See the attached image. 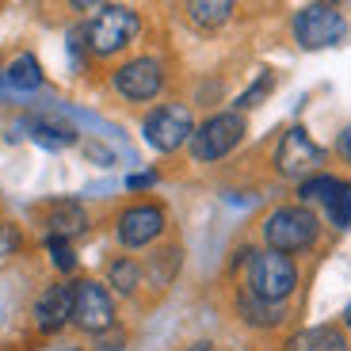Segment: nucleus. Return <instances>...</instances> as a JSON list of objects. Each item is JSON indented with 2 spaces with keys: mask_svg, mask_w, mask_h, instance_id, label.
Segmentation results:
<instances>
[{
  "mask_svg": "<svg viewBox=\"0 0 351 351\" xmlns=\"http://www.w3.org/2000/svg\"><path fill=\"white\" fill-rule=\"evenodd\" d=\"M294 287H298V267H294V260L282 252H248V287L256 298L263 302H275V306H282V302L294 294Z\"/></svg>",
  "mask_w": 351,
  "mask_h": 351,
  "instance_id": "f257e3e1",
  "label": "nucleus"
},
{
  "mask_svg": "<svg viewBox=\"0 0 351 351\" xmlns=\"http://www.w3.org/2000/svg\"><path fill=\"white\" fill-rule=\"evenodd\" d=\"M138 12L126 8V4H107V8L96 12V19L84 27V38H88V50L99 53V58H111V53L126 50L138 35Z\"/></svg>",
  "mask_w": 351,
  "mask_h": 351,
  "instance_id": "f03ea898",
  "label": "nucleus"
},
{
  "mask_svg": "<svg viewBox=\"0 0 351 351\" xmlns=\"http://www.w3.org/2000/svg\"><path fill=\"white\" fill-rule=\"evenodd\" d=\"M317 237V214L306 206H279L263 221V241L271 245V252H298V248L313 245Z\"/></svg>",
  "mask_w": 351,
  "mask_h": 351,
  "instance_id": "7ed1b4c3",
  "label": "nucleus"
},
{
  "mask_svg": "<svg viewBox=\"0 0 351 351\" xmlns=\"http://www.w3.org/2000/svg\"><path fill=\"white\" fill-rule=\"evenodd\" d=\"M294 38L302 50H328L348 38V19L336 4H306L294 16Z\"/></svg>",
  "mask_w": 351,
  "mask_h": 351,
  "instance_id": "20e7f679",
  "label": "nucleus"
},
{
  "mask_svg": "<svg viewBox=\"0 0 351 351\" xmlns=\"http://www.w3.org/2000/svg\"><path fill=\"white\" fill-rule=\"evenodd\" d=\"M245 138V119L237 111H221L214 119H206L202 126H195L191 134V157L195 160H221L226 153H233Z\"/></svg>",
  "mask_w": 351,
  "mask_h": 351,
  "instance_id": "39448f33",
  "label": "nucleus"
},
{
  "mask_svg": "<svg viewBox=\"0 0 351 351\" xmlns=\"http://www.w3.org/2000/svg\"><path fill=\"white\" fill-rule=\"evenodd\" d=\"M141 134H145V141H149L157 153H176L184 141H191L195 119L184 104H160L157 111L145 114Z\"/></svg>",
  "mask_w": 351,
  "mask_h": 351,
  "instance_id": "423d86ee",
  "label": "nucleus"
},
{
  "mask_svg": "<svg viewBox=\"0 0 351 351\" xmlns=\"http://www.w3.org/2000/svg\"><path fill=\"white\" fill-rule=\"evenodd\" d=\"M321 160H325L321 145H317L302 126H290L279 138V145H275V168H279L287 180H309V176H317Z\"/></svg>",
  "mask_w": 351,
  "mask_h": 351,
  "instance_id": "0eeeda50",
  "label": "nucleus"
},
{
  "mask_svg": "<svg viewBox=\"0 0 351 351\" xmlns=\"http://www.w3.org/2000/svg\"><path fill=\"white\" fill-rule=\"evenodd\" d=\"M73 321H77L84 332L92 336H104L114 328V302L99 282L92 279H80L73 282Z\"/></svg>",
  "mask_w": 351,
  "mask_h": 351,
  "instance_id": "6e6552de",
  "label": "nucleus"
},
{
  "mask_svg": "<svg viewBox=\"0 0 351 351\" xmlns=\"http://www.w3.org/2000/svg\"><path fill=\"white\" fill-rule=\"evenodd\" d=\"M114 92L123 99H130V104H145V99H153L165 88V69H160L157 58H134V62L119 65L111 77Z\"/></svg>",
  "mask_w": 351,
  "mask_h": 351,
  "instance_id": "1a4fd4ad",
  "label": "nucleus"
},
{
  "mask_svg": "<svg viewBox=\"0 0 351 351\" xmlns=\"http://www.w3.org/2000/svg\"><path fill=\"white\" fill-rule=\"evenodd\" d=\"M160 229H165V210L153 206V202H138V206L119 214V241L126 248H141L149 241H157Z\"/></svg>",
  "mask_w": 351,
  "mask_h": 351,
  "instance_id": "9d476101",
  "label": "nucleus"
},
{
  "mask_svg": "<svg viewBox=\"0 0 351 351\" xmlns=\"http://www.w3.org/2000/svg\"><path fill=\"white\" fill-rule=\"evenodd\" d=\"M73 321V287L69 282H53L38 294L35 302V325L43 332H58Z\"/></svg>",
  "mask_w": 351,
  "mask_h": 351,
  "instance_id": "9b49d317",
  "label": "nucleus"
},
{
  "mask_svg": "<svg viewBox=\"0 0 351 351\" xmlns=\"http://www.w3.org/2000/svg\"><path fill=\"white\" fill-rule=\"evenodd\" d=\"M287 351H348V336L336 325H313L290 336Z\"/></svg>",
  "mask_w": 351,
  "mask_h": 351,
  "instance_id": "f8f14e48",
  "label": "nucleus"
},
{
  "mask_svg": "<svg viewBox=\"0 0 351 351\" xmlns=\"http://www.w3.org/2000/svg\"><path fill=\"white\" fill-rule=\"evenodd\" d=\"M237 313H241L245 325H256V328H271V325H279V321H282V306L256 298L252 290H241V294H237Z\"/></svg>",
  "mask_w": 351,
  "mask_h": 351,
  "instance_id": "ddd939ff",
  "label": "nucleus"
},
{
  "mask_svg": "<svg viewBox=\"0 0 351 351\" xmlns=\"http://www.w3.org/2000/svg\"><path fill=\"white\" fill-rule=\"evenodd\" d=\"M27 126V138L38 141V145H46V149H69V145H77V130L65 123H53V119H31Z\"/></svg>",
  "mask_w": 351,
  "mask_h": 351,
  "instance_id": "4468645a",
  "label": "nucleus"
},
{
  "mask_svg": "<svg viewBox=\"0 0 351 351\" xmlns=\"http://www.w3.org/2000/svg\"><path fill=\"white\" fill-rule=\"evenodd\" d=\"M46 226H50V237L73 241L77 233H84L88 218H84V210H80L77 202H53V206H50V218H46Z\"/></svg>",
  "mask_w": 351,
  "mask_h": 351,
  "instance_id": "2eb2a0df",
  "label": "nucleus"
},
{
  "mask_svg": "<svg viewBox=\"0 0 351 351\" xmlns=\"http://www.w3.org/2000/svg\"><path fill=\"white\" fill-rule=\"evenodd\" d=\"M4 80H8L12 88H19V92H35V88L43 84V69H38V58H35V53H19L16 62L8 65Z\"/></svg>",
  "mask_w": 351,
  "mask_h": 351,
  "instance_id": "dca6fc26",
  "label": "nucleus"
},
{
  "mask_svg": "<svg viewBox=\"0 0 351 351\" xmlns=\"http://www.w3.org/2000/svg\"><path fill=\"white\" fill-rule=\"evenodd\" d=\"M233 16V4L229 0H191L187 4V19L199 27H221Z\"/></svg>",
  "mask_w": 351,
  "mask_h": 351,
  "instance_id": "f3484780",
  "label": "nucleus"
},
{
  "mask_svg": "<svg viewBox=\"0 0 351 351\" xmlns=\"http://www.w3.org/2000/svg\"><path fill=\"white\" fill-rule=\"evenodd\" d=\"M107 279H111V287L119 290V294H134L141 282V267L130 260V256H119V260L107 267Z\"/></svg>",
  "mask_w": 351,
  "mask_h": 351,
  "instance_id": "a211bd4d",
  "label": "nucleus"
},
{
  "mask_svg": "<svg viewBox=\"0 0 351 351\" xmlns=\"http://www.w3.org/2000/svg\"><path fill=\"white\" fill-rule=\"evenodd\" d=\"M325 210H328V218H332L336 229H348L351 226V184H343V180H340V187L325 199Z\"/></svg>",
  "mask_w": 351,
  "mask_h": 351,
  "instance_id": "6ab92c4d",
  "label": "nucleus"
},
{
  "mask_svg": "<svg viewBox=\"0 0 351 351\" xmlns=\"http://www.w3.org/2000/svg\"><path fill=\"white\" fill-rule=\"evenodd\" d=\"M340 187V180L336 176H309V180H302V187H298V195H302V202H321L325 206V199Z\"/></svg>",
  "mask_w": 351,
  "mask_h": 351,
  "instance_id": "aec40b11",
  "label": "nucleus"
},
{
  "mask_svg": "<svg viewBox=\"0 0 351 351\" xmlns=\"http://www.w3.org/2000/svg\"><path fill=\"white\" fill-rule=\"evenodd\" d=\"M46 245H50V256H53V267H58V271H73V267H77V256H73V245H69V241L50 237Z\"/></svg>",
  "mask_w": 351,
  "mask_h": 351,
  "instance_id": "412c9836",
  "label": "nucleus"
},
{
  "mask_svg": "<svg viewBox=\"0 0 351 351\" xmlns=\"http://www.w3.org/2000/svg\"><path fill=\"white\" fill-rule=\"evenodd\" d=\"M271 88H275V77H271V73H263V77H260V84H252V88L245 92V96L237 99V107H256L263 96H267V92H271Z\"/></svg>",
  "mask_w": 351,
  "mask_h": 351,
  "instance_id": "4be33fe9",
  "label": "nucleus"
},
{
  "mask_svg": "<svg viewBox=\"0 0 351 351\" xmlns=\"http://www.w3.org/2000/svg\"><path fill=\"white\" fill-rule=\"evenodd\" d=\"M16 245H19L16 229H12V226H0V256H4V252H12Z\"/></svg>",
  "mask_w": 351,
  "mask_h": 351,
  "instance_id": "5701e85b",
  "label": "nucleus"
},
{
  "mask_svg": "<svg viewBox=\"0 0 351 351\" xmlns=\"http://www.w3.org/2000/svg\"><path fill=\"white\" fill-rule=\"evenodd\" d=\"M123 343H126V336H123V332H111L107 340L99 336V351H123Z\"/></svg>",
  "mask_w": 351,
  "mask_h": 351,
  "instance_id": "b1692460",
  "label": "nucleus"
},
{
  "mask_svg": "<svg viewBox=\"0 0 351 351\" xmlns=\"http://www.w3.org/2000/svg\"><path fill=\"white\" fill-rule=\"evenodd\" d=\"M153 184H157L153 172H141V176H130V180H126V187H134V191H138V187H153Z\"/></svg>",
  "mask_w": 351,
  "mask_h": 351,
  "instance_id": "393cba45",
  "label": "nucleus"
},
{
  "mask_svg": "<svg viewBox=\"0 0 351 351\" xmlns=\"http://www.w3.org/2000/svg\"><path fill=\"white\" fill-rule=\"evenodd\" d=\"M336 149H340V157H343V160H348V165H351V126H348V130L340 134V141H336Z\"/></svg>",
  "mask_w": 351,
  "mask_h": 351,
  "instance_id": "a878e982",
  "label": "nucleus"
},
{
  "mask_svg": "<svg viewBox=\"0 0 351 351\" xmlns=\"http://www.w3.org/2000/svg\"><path fill=\"white\" fill-rule=\"evenodd\" d=\"M187 351H210V343H206V340H199V343H191Z\"/></svg>",
  "mask_w": 351,
  "mask_h": 351,
  "instance_id": "bb28decb",
  "label": "nucleus"
},
{
  "mask_svg": "<svg viewBox=\"0 0 351 351\" xmlns=\"http://www.w3.org/2000/svg\"><path fill=\"white\" fill-rule=\"evenodd\" d=\"M343 321H348V328H351V306H348V309H343Z\"/></svg>",
  "mask_w": 351,
  "mask_h": 351,
  "instance_id": "cd10ccee",
  "label": "nucleus"
}]
</instances>
